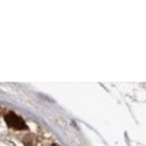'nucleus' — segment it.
Segmentation results:
<instances>
[{"label":"nucleus","mask_w":146,"mask_h":146,"mask_svg":"<svg viewBox=\"0 0 146 146\" xmlns=\"http://www.w3.org/2000/svg\"><path fill=\"white\" fill-rule=\"evenodd\" d=\"M23 143H25L27 146H34L35 145V137L32 135H28V136L23 137Z\"/></svg>","instance_id":"obj_2"},{"label":"nucleus","mask_w":146,"mask_h":146,"mask_svg":"<svg viewBox=\"0 0 146 146\" xmlns=\"http://www.w3.org/2000/svg\"><path fill=\"white\" fill-rule=\"evenodd\" d=\"M5 120H6V124L10 129H15V130H25L27 129L25 121L22 120V117L16 115L15 113H7L5 115Z\"/></svg>","instance_id":"obj_1"}]
</instances>
